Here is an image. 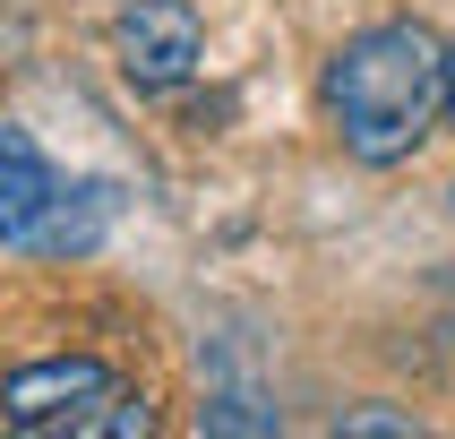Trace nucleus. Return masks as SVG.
Listing matches in <instances>:
<instances>
[{"instance_id": "1", "label": "nucleus", "mask_w": 455, "mask_h": 439, "mask_svg": "<svg viewBox=\"0 0 455 439\" xmlns=\"http://www.w3.org/2000/svg\"><path fill=\"white\" fill-rule=\"evenodd\" d=\"M327 129L344 138V155L361 164H404L430 121L447 112V52L430 44V26L387 18L361 26L353 44L327 61Z\"/></svg>"}, {"instance_id": "2", "label": "nucleus", "mask_w": 455, "mask_h": 439, "mask_svg": "<svg viewBox=\"0 0 455 439\" xmlns=\"http://www.w3.org/2000/svg\"><path fill=\"white\" fill-rule=\"evenodd\" d=\"M0 431H18V439H147L155 405L103 354H44L0 379Z\"/></svg>"}, {"instance_id": "3", "label": "nucleus", "mask_w": 455, "mask_h": 439, "mask_svg": "<svg viewBox=\"0 0 455 439\" xmlns=\"http://www.w3.org/2000/svg\"><path fill=\"white\" fill-rule=\"evenodd\" d=\"M112 52H121V77L138 86V95H164V86H180V77H198V9L189 0H138V9H121V26H112Z\"/></svg>"}, {"instance_id": "4", "label": "nucleus", "mask_w": 455, "mask_h": 439, "mask_svg": "<svg viewBox=\"0 0 455 439\" xmlns=\"http://www.w3.org/2000/svg\"><path fill=\"white\" fill-rule=\"evenodd\" d=\"M52 207H60V173L44 164V147H35L26 129L0 121V241H9V250H26V241L44 232Z\"/></svg>"}, {"instance_id": "5", "label": "nucleus", "mask_w": 455, "mask_h": 439, "mask_svg": "<svg viewBox=\"0 0 455 439\" xmlns=\"http://www.w3.org/2000/svg\"><path fill=\"white\" fill-rule=\"evenodd\" d=\"M447 121H455V52H447Z\"/></svg>"}]
</instances>
